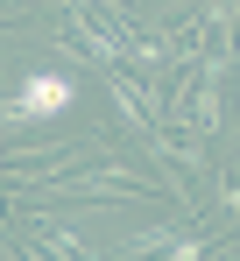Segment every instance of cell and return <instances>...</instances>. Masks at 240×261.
<instances>
[{
  "label": "cell",
  "mask_w": 240,
  "mask_h": 261,
  "mask_svg": "<svg viewBox=\"0 0 240 261\" xmlns=\"http://www.w3.org/2000/svg\"><path fill=\"white\" fill-rule=\"evenodd\" d=\"M71 99H78V85H71L64 71H29V78L14 85V99L0 106V120H14V127H42V120L71 113Z\"/></svg>",
  "instance_id": "6da1fadb"
},
{
  "label": "cell",
  "mask_w": 240,
  "mask_h": 261,
  "mask_svg": "<svg viewBox=\"0 0 240 261\" xmlns=\"http://www.w3.org/2000/svg\"><path fill=\"white\" fill-rule=\"evenodd\" d=\"M162 247H177V226H141V233H127V254H162Z\"/></svg>",
  "instance_id": "7a4b0ae2"
},
{
  "label": "cell",
  "mask_w": 240,
  "mask_h": 261,
  "mask_svg": "<svg viewBox=\"0 0 240 261\" xmlns=\"http://www.w3.org/2000/svg\"><path fill=\"white\" fill-rule=\"evenodd\" d=\"M212 254V240H177V247H170V261H205Z\"/></svg>",
  "instance_id": "3957f363"
},
{
  "label": "cell",
  "mask_w": 240,
  "mask_h": 261,
  "mask_svg": "<svg viewBox=\"0 0 240 261\" xmlns=\"http://www.w3.org/2000/svg\"><path fill=\"white\" fill-rule=\"evenodd\" d=\"M233 57H240V43H233Z\"/></svg>",
  "instance_id": "277c9868"
}]
</instances>
